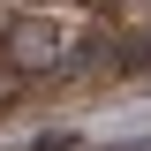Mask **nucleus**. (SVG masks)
Here are the masks:
<instances>
[{
	"instance_id": "obj_1",
	"label": "nucleus",
	"mask_w": 151,
	"mask_h": 151,
	"mask_svg": "<svg viewBox=\"0 0 151 151\" xmlns=\"http://www.w3.org/2000/svg\"><path fill=\"white\" fill-rule=\"evenodd\" d=\"M0 60L23 68V76H60V68L76 60V45L60 38L53 15H15L8 30H0Z\"/></svg>"
},
{
	"instance_id": "obj_2",
	"label": "nucleus",
	"mask_w": 151,
	"mask_h": 151,
	"mask_svg": "<svg viewBox=\"0 0 151 151\" xmlns=\"http://www.w3.org/2000/svg\"><path fill=\"white\" fill-rule=\"evenodd\" d=\"M30 151H83V136L76 129H45V136H30Z\"/></svg>"
}]
</instances>
